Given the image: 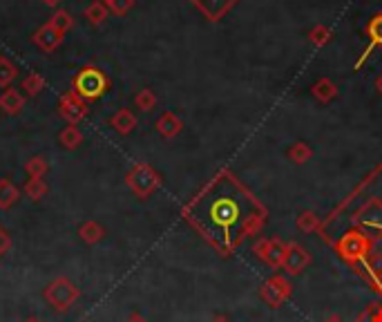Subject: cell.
<instances>
[{
    "label": "cell",
    "instance_id": "6da1fadb",
    "mask_svg": "<svg viewBox=\"0 0 382 322\" xmlns=\"http://www.w3.org/2000/svg\"><path fill=\"white\" fill-rule=\"evenodd\" d=\"M110 90V79L96 65H85L72 79V92H76L85 103L98 101Z\"/></svg>",
    "mask_w": 382,
    "mask_h": 322
},
{
    "label": "cell",
    "instance_id": "7a4b0ae2",
    "mask_svg": "<svg viewBox=\"0 0 382 322\" xmlns=\"http://www.w3.org/2000/svg\"><path fill=\"white\" fill-rule=\"evenodd\" d=\"M42 298H45V302L52 306L54 311L65 314L79 302L81 289L69 277H56L45 289H42Z\"/></svg>",
    "mask_w": 382,
    "mask_h": 322
},
{
    "label": "cell",
    "instance_id": "3957f363",
    "mask_svg": "<svg viewBox=\"0 0 382 322\" xmlns=\"http://www.w3.org/2000/svg\"><path fill=\"white\" fill-rule=\"evenodd\" d=\"M125 184L130 186V190L137 195V197L146 200V197H150V195L159 188L161 177L154 173L148 163H137V166L130 168V171H127Z\"/></svg>",
    "mask_w": 382,
    "mask_h": 322
},
{
    "label": "cell",
    "instance_id": "277c9868",
    "mask_svg": "<svg viewBox=\"0 0 382 322\" xmlns=\"http://www.w3.org/2000/svg\"><path fill=\"white\" fill-rule=\"evenodd\" d=\"M88 103H85L81 96L72 90H67L65 94H61L59 99V115L63 117V121L67 125H79L85 117H88Z\"/></svg>",
    "mask_w": 382,
    "mask_h": 322
},
{
    "label": "cell",
    "instance_id": "5b68a950",
    "mask_svg": "<svg viewBox=\"0 0 382 322\" xmlns=\"http://www.w3.org/2000/svg\"><path fill=\"white\" fill-rule=\"evenodd\" d=\"M253 253L260 260H264L271 269H279L284 264L286 244L282 240H257L253 246Z\"/></svg>",
    "mask_w": 382,
    "mask_h": 322
},
{
    "label": "cell",
    "instance_id": "8992f818",
    "mask_svg": "<svg viewBox=\"0 0 382 322\" xmlns=\"http://www.w3.org/2000/svg\"><path fill=\"white\" fill-rule=\"evenodd\" d=\"M337 251H340V255L349 262L366 260V255H369V240H366L362 233H349L340 240Z\"/></svg>",
    "mask_w": 382,
    "mask_h": 322
},
{
    "label": "cell",
    "instance_id": "52a82bcc",
    "mask_svg": "<svg viewBox=\"0 0 382 322\" xmlns=\"http://www.w3.org/2000/svg\"><path fill=\"white\" fill-rule=\"evenodd\" d=\"M291 282L284 277V275H273L268 277L264 287H262V300L268 304V306H279L282 302H284L289 296H291Z\"/></svg>",
    "mask_w": 382,
    "mask_h": 322
},
{
    "label": "cell",
    "instance_id": "ba28073f",
    "mask_svg": "<svg viewBox=\"0 0 382 322\" xmlns=\"http://www.w3.org/2000/svg\"><path fill=\"white\" fill-rule=\"evenodd\" d=\"M311 264V255L306 253V248L300 246L297 242H291L286 244V255H284V267L291 275H300L306 267Z\"/></svg>",
    "mask_w": 382,
    "mask_h": 322
},
{
    "label": "cell",
    "instance_id": "9c48e42d",
    "mask_svg": "<svg viewBox=\"0 0 382 322\" xmlns=\"http://www.w3.org/2000/svg\"><path fill=\"white\" fill-rule=\"evenodd\" d=\"M63 34L59 32V30H54L52 27V23H45V25H40L38 27V32L32 36V40H34V45H38L42 52H54L56 47H59L61 43H63Z\"/></svg>",
    "mask_w": 382,
    "mask_h": 322
},
{
    "label": "cell",
    "instance_id": "30bf717a",
    "mask_svg": "<svg viewBox=\"0 0 382 322\" xmlns=\"http://www.w3.org/2000/svg\"><path fill=\"white\" fill-rule=\"evenodd\" d=\"M237 215V206L235 202H231L228 197H217L210 206V217L215 219L221 226H231V222Z\"/></svg>",
    "mask_w": 382,
    "mask_h": 322
},
{
    "label": "cell",
    "instance_id": "8fae6325",
    "mask_svg": "<svg viewBox=\"0 0 382 322\" xmlns=\"http://www.w3.org/2000/svg\"><path fill=\"white\" fill-rule=\"evenodd\" d=\"M23 108H25V96L18 90L7 88L3 94H0V110H3L5 115L16 117L23 112Z\"/></svg>",
    "mask_w": 382,
    "mask_h": 322
},
{
    "label": "cell",
    "instance_id": "7c38bea8",
    "mask_svg": "<svg viewBox=\"0 0 382 322\" xmlns=\"http://www.w3.org/2000/svg\"><path fill=\"white\" fill-rule=\"evenodd\" d=\"M18 200H21V188L7 177L0 179V211H9L11 206H16Z\"/></svg>",
    "mask_w": 382,
    "mask_h": 322
},
{
    "label": "cell",
    "instance_id": "4fadbf2b",
    "mask_svg": "<svg viewBox=\"0 0 382 322\" xmlns=\"http://www.w3.org/2000/svg\"><path fill=\"white\" fill-rule=\"evenodd\" d=\"M110 125L115 128L119 134H130L134 130V125H137V117L132 115L130 110H119L115 112V115L110 117Z\"/></svg>",
    "mask_w": 382,
    "mask_h": 322
},
{
    "label": "cell",
    "instance_id": "5bb4252c",
    "mask_svg": "<svg viewBox=\"0 0 382 322\" xmlns=\"http://www.w3.org/2000/svg\"><path fill=\"white\" fill-rule=\"evenodd\" d=\"M79 237L85 242V244H98L105 237V229L101 226L98 222L94 219H88V222H83L81 224V229H79Z\"/></svg>",
    "mask_w": 382,
    "mask_h": 322
},
{
    "label": "cell",
    "instance_id": "9a60e30c",
    "mask_svg": "<svg viewBox=\"0 0 382 322\" xmlns=\"http://www.w3.org/2000/svg\"><path fill=\"white\" fill-rule=\"evenodd\" d=\"M59 144L65 150H76L83 144V132L76 128V125H65V128L59 132Z\"/></svg>",
    "mask_w": 382,
    "mask_h": 322
},
{
    "label": "cell",
    "instance_id": "2e32d148",
    "mask_svg": "<svg viewBox=\"0 0 382 322\" xmlns=\"http://www.w3.org/2000/svg\"><path fill=\"white\" fill-rule=\"evenodd\" d=\"M50 171V161L42 155H34L32 159L25 161V173L30 179H42Z\"/></svg>",
    "mask_w": 382,
    "mask_h": 322
},
{
    "label": "cell",
    "instance_id": "e0dca14e",
    "mask_svg": "<svg viewBox=\"0 0 382 322\" xmlns=\"http://www.w3.org/2000/svg\"><path fill=\"white\" fill-rule=\"evenodd\" d=\"M18 76V67L13 65L7 56H0V88H11V83Z\"/></svg>",
    "mask_w": 382,
    "mask_h": 322
},
{
    "label": "cell",
    "instance_id": "ac0fdd59",
    "mask_svg": "<svg viewBox=\"0 0 382 322\" xmlns=\"http://www.w3.org/2000/svg\"><path fill=\"white\" fill-rule=\"evenodd\" d=\"M50 23H52V27H54V30H59V32L65 36L69 30H72L74 18H72V13H69L67 9H56V11L52 13Z\"/></svg>",
    "mask_w": 382,
    "mask_h": 322
},
{
    "label": "cell",
    "instance_id": "d6986e66",
    "mask_svg": "<svg viewBox=\"0 0 382 322\" xmlns=\"http://www.w3.org/2000/svg\"><path fill=\"white\" fill-rule=\"evenodd\" d=\"M47 190H50V188H47V184H45L42 179H27L25 186H23V192H25L32 202H40V200L47 195Z\"/></svg>",
    "mask_w": 382,
    "mask_h": 322
},
{
    "label": "cell",
    "instance_id": "ffe728a7",
    "mask_svg": "<svg viewBox=\"0 0 382 322\" xmlns=\"http://www.w3.org/2000/svg\"><path fill=\"white\" fill-rule=\"evenodd\" d=\"M85 18L92 25H101L108 18V7L103 0H92V3L85 7Z\"/></svg>",
    "mask_w": 382,
    "mask_h": 322
},
{
    "label": "cell",
    "instance_id": "44dd1931",
    "mask_svg": "<svg viewBox=\"0 0 382 322\" xmlns=\"http://www.w3.org/2000/svg\"><path fill=\"white\" fill-rule=\"evenodd\" d=\"M157 130H159L163 137H175V134L181 130V121H179L175 115L166 112V115L157 121Z\"/></svg>",
    "mask_w": 382,
    "mask_h": 322
},
{
    "label": "cell",
    "instance_id": "7402d4cb",
    "mask_svg": "<svg viewBox=\"0 0 382 322\" xmlns=\"http://www.w3.org/2000/svg\"><path fill=\"white\" fill-rule=\"evenodd\" d=\"M45 79H42L38 72H30L25 79H23V90L30 94V96H38L42 90H45Z\"/></svg>",
    "mask_w": 382,
    "mask_h": 322
},
{
    "label": "cell",
    "instance_id": "603a6c76",
    "mask_svg": "<svg viewBox=\"0 0 382 322\" xmlns=\"http://www.w3.org/2000/svg\"><path fill=\"white\" fill-rule=\"evenodd\" d=\"M366 34H369V38H371V45H369V50H366V54H369L376 45H382V16H376L369 25H366Z\"/></svg>",
    "mask_w": 382,
    "mask_h": 322
},
{
    "label": "cell",
    "instance_id": "cb8c5ba5",
    "mask_svg": "<svg viewBox=\"0 0 382 322\" xmlns=\"http://www.w3.org/2000/svg\"><path fill=\"white\" fill-rule=\"evenodd\" d=\"M297 229H300L302 233H316L320 229V219L318 215L313 213H304L300 215V219H297Z\"/></svg>",
    "mask_w": 382,
    "mask_h": 322
},
{
    "label": "cell",
    "instance_id": "d4e9b609",
    "mask_svg": "<svg viewBox=\"0 0 382 322\" xmlns=\"http://www.w3.org/2000/svg\"><path fill=\"white\" fill-rule=\"evenodd\" d=\"M366 271H369V277L374 282H382V255L374 253L366 260Z\"/></svg>",
    "mask_w": 382,
    "mask_h": 322
},
{
    "label": "cell",
    "instance_id": "484cf974",
    "mask_svg": "<svg viewBox=\"0 0 382 322\" xmlns=\"http://www.w3.org/2000/svg\"><path fill=\"white\" fill-rule=\"evenodd\" d=\"M134 103H137V108H141V110H152L154 108V103H157V99H154V94L150 92V90H141L137 96H134Z\"/></svg>",
    "mask_w": 382,
    "mask_h": 322
},
{
    "label": "cell",
    "instance_id": "4316f807",
    "mask_svg": "<svg viewBox=\"0 0 382 322\" xmlns=\"http://www.w3.org/2000/svg\"><path fill=\"white\" fill-rule=\"evenodd\" d=\"M132 3H134V0H110V3H105V5L115 13H125L127 9L132 7Z\"/></svg>",
    "mask_w": 382,
    "mask_h": 322
},
{
    "label": "cell",
    "instance_id": "83f0119b",
    "mask_svg": "<svg viewBox=\"0 0 382 322\" xmlns=\"http://www.w3.org/2000/svg\"><path fill=\"white\" fill-rule=\"evenodd\" d=\"M11 248V237H9V233L0 226V260L5 258V253Z\"/></svg>",
    "mask_w": 382,
    "mask_h": 322
},
{
    "label": "cell",
    "instance_id": "f1b7e54d",
    "mask_svg": "<svg viewBox=\"0 0 382 322\" xmlns=\"http://www.w3.org/2000/svg\"><path fill=\"white\" fill-rule=\"evenodd\" d=\"M125 322H148L144 316H141V314H137V311H132L130 316H127V320Z\"/></svg>",
    "mask_w": 382,
    "mask_h": 322
},
{
    "label": "cell",
    "instance_id": "f546056e",
    "mask_svg": "<svg viewBox=\"0 0 382 322\" xmlns=\"http://www.w3.org/2000/svg\"><path fill=\"white\" fill-rule=\"evenodd\" d=\"M42 3H45L47 7H59V5L63 3V0H42Z\"/></svg>",
    "mask_w": 382,
    "mask_h": 322
},
{
    "label": "cell",
    "instance_id": "4dcf8cb0",
    "mask_svg": "<svg viewBox=\"0 0 382 322\" xmlns=\"http://www.w3.org/2000/svg\"><path fill=\"white\" fill-rule=\"evenodd\" d=\"M212 322H231V320L226 316H215V318H212Z\"/></svg>",
    "mask_w": 382,
    "mask_h": 322
},
{
    "label": "cell",
    "instance_id": "1f68e13d",
    "mask_svg": "<svg viewBox=\"0 0 382 322\" xmlns=\"http://www.w3.org/2000/svg\"><path fill=\"white\" fill-rule=\"evenodd\" d=\"M327 322H340V318H337V316H331V318H329Z\"/></svg>",
    "mask_w": 382,
    "mask_h": 322
},
{
    "label": "cell",
    "instance_id": "d6a6232c",
    "mask_svg": "<svg viewBox=\"0 0 382 322\" xmlns=\"http://www.w3.org/2000/svg\"><path fill=\"white\" fill-rule=\"evenodd\" d=\"M27 322H40V320H36V318H30V320H27Z\"/></svg>",
    "mask_w": 382,
    "mask_h": 322
},
{
    "label": "cell",
    "instance_id": "836d02e7",
    "mask_svg": "<svg viewBox=\"0 0 382 322\" xmlns=\"http://www.w3.org/2000/svg\"><path fill=\"white\" fill-rule=\"evenodd\" d=\"M105 3H110V0H105Z\"/></svg>",
    "mask_w": 382,
    "mask_h": 322
}]
</instances>
